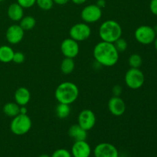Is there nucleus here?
<instances>
[{"instance_id":"nucleus-1","label":"nucleus","mask_w":157,"mask_h":157,"mask_svg":"<svg viewBox=\"0 0 157 157\" xmlns=\"http://www.w3.org/2000/svg\"><path fill=\"white\" fill-rule=\"evenodd\" d=\"M119 52L113 43L100 41L94 46L93 55L95 61L104 67H113L119 60Z\"/></svg>"},{"instance_id":"nucleus-2","label":"nucleus","mask_w":157,"mask_h":157,"mask_svg":"<svg viewBox=\"0 0 157 157\" xmlns=\"http://www.w3.org/2000/svg\"><path fill=\"white\" fill-rule=\"evenodd\" d=\"M79 96L78 87L73 82L64 81L57 87L55 97L58 103L71 105L77 101Z\"/></svg>"},{"instance_id":"nucleus-3","label":"nucleus","mask_w":157,"mask_h":157,"mask_svg":"<svg viewBox=\"0 0 157 157\" xmlns=\"http://www.w3.org/2000/svg\"><path fill=\"white\" fill-rule=\"evenodd\" d=\"M122 27L115 20H107L99 28V36L101 41L114 43L118 38H121Z\"/></svg>"},{"instance_id":"nucleus-4","label":"nucleus","mask_w":157,"mask_h":157,"mask_svg":"<svg viewBox=\"0 0 157 157\" xmlns=\"http://www.w3.org/2000/svg\"><path fill=\"white\" fill-rule=\"evenodd\" d=\"M32 126V122L29 116L19 113L12 117L10 123V130L16 136H23L30 131Z\"/></svg>"},{"instance_id":"nucleus-5","label":"nucleus","mask_w":157,"mask_h":157,"mask_svg":"<svg viewBox=\"0 0 157 157\" xmlns=\"http://www.w3.org/2000/svg\"><path fill=\"white\" fill-rule=\"evenodd\" d=\"M125 84L129 88L133 90L140 89L145 82V76L140 68L130 67L125 74Z\"/></svg>"},{"instance_id":"nucleus-6","label":"nucleus","mask_w":157,"mask_h":157,"mask_svg":"<svg viewBox=\"0 0 157 157\" xmlns=\"http://www.w3.org/2000/svg\"><path fill=\"white\" fill-rule=\"evenodd\" d=\"M134 37L140 44L147 45L154 42L156 34L151 26L140 25L135 30Z\"/></svg>"},{"instance_id":"nucleus-7","label":"nucleus","mask_w":157,"mask_h":157,"mask_svg":"<svg viewBox=\"0 0 157 157\" xmlns=\"http://www.w3.org/2000/svg\"><path fill=\"white\" fill-rule=\"evenodd\" d=\"M90 35H91V29L89 25L85 22L75 24L69 30L70 38L78 42L88 39Z\"/></svg>"},{"instance_id":"nucleus-8","label":"nucleus","mask_w":157,"mask_h":157,"mask_svg":"<svg viewBox=\"0 0 157 157\" xmlns=\"http://www.w3.org/2000/svg\"><path fill=\"white\" fill-rule=\"evenodd\" d=\"M102 9L98 7L96 4H90L86 6L81 10V17L84 22L91 24L99 21L102 17Z\"/></svg>"},{"instance_id":"nucleus-9","label":"nucleus","mask_w":157,"mask_h":157,"mask_svg":"<svg viewBox=\"0 0 157 157\" xmlns=\"http://www.w3.org/2000/svg\"><path fill=\"white\" fill-rule=\"evenodd\" d=\"M97 122L96 115L90 109H84L80 112L78 117V124L84 130H92Z\"/></svg>"},{"instance_id":"nucleus-10","label":"nucleus","mask_w":157,"mask_h":157,"mask_svg":"<svg viewBox=\"0 0 157 157\" xmlns=\"http://www.w3.org/2000/svg\"><path fill=\"white\" fill-rule=\"evenodd\" d=\"M60 48L64 58H70L73 59L78 56L80 52L79 44L71 38H67L63 40Z\"/></svg>"},{"instance_id":"nucleus-11","label":"nucleus","mask_w":157,"mask_h":157,"mask_svg":"<svg viewBox=\"0 0 157 157\" xmlns=\"http://www.w3.org/2000/svg\"><path fill=\"white\" fill-rule=\"evenodd\" d=\"M94 157H119V152L114 145L109 143H101L94 150Z\"/></svg>"},{"instance_id":"nucleus-12","label":"nucleus","mask_w":157,"mask_h":157,"mask_svg":"<svg viewBox=\"0 0 157 157\" xmlns=\"http://www.w3.org/2000/svg\"><path fill=\"white\" fill-rule=\"evenodd\" d=\"M25 35V31L19 25L14 24L9 26L6 32V38L11 44H17L22 41Z\"/></svg>"},{"instance_id":"nucleus-13","label":"nucleus","mask_w":157,"mask_h":157,"mask_svg":"<svg viewBox=\"0 0 157 157\" xmlns=\"http://www.w3.org/2000/svg\"><path fill=\"white\" fill-rule=\"evenodd\" d=\"M108 110L113 116H122L126 111L125 102L121 97L113 96L108 101Z\"/></svg>"},{"instance_id":"nucleus-14","label":"nucleus","mask_w":157,"mask_h":157,"mask_svg":"<svg viewBox=\"0 0 157 157\" xmlns=\"http://www.w3.org/2000/svg\"><path fill=\"white\" fill-rule=\"evenodd\" d=\"M73 157H90L91 154V147L86 140L75 141L71 148Z\"/></svg>"},{"instance_id":"nucleus-15","label":"nucleus","mask_w":157,"mask_h":157,"mask_svg":"<svg viewBox=\"0 0 157 157\" xmlns=\"http://www.w3.org/2000/svg\"><path fill=\"white\" fill-rule=\"evenodd\" d=\"M15 102L19 106H26L31 100V93L28 88L25 87H18L14 94Z\"/></svg>"},{"instance_id":"nucleus-16","label":"nucleus","mask_w":157,"mask_h":157,"mask_svg":"<svg viewBox=\"0 0 157 157\" xmlns=\"http://www.w3.org/2000/svg\"><path fill=\"white\" fill-rule=\"evenodd\" d=\"M7 15L12 21H19L24 17V9L17 2L12 3L8 8Z\"/></svg>"},{"instance_id":"nucleus-17","label":"nucleus","mask_w":157,"mask_h":157,"mask_svg":"<svg viewBox=\"0 0 157 157\" xmlns=\"http://www.w3.org/2000/svg\"><path fill=\"white\" fill-rule=\"evenodd\" d=\"M68 135L75 141L86 140L87 137V131L84 130L78 124H75L70 127L68 130Z\"/></svg>"},{"instance_id":"nucleus-18","label":"nucleus","mask_w":157,"mask_h":157,"mask_svg":"<svg viewBox=\"0 0 157 157\" xmlns=\"http://www.w3.org/2000/svg\"><path fill=\"white\" fill-rule=\"evenodd\" d=\"M13 49L9 45H2L0 46V62L7 63L12 62L14 56Z\"/></svg>"},{"instance_id":"nucleus-19","label":"nucleus","mask_w":157,"mask_h":157,"mask_svg":"<svg viewBox=\"0 0 157 157\" xmlns=\"http://www.w3.org/2000/svg\"><path fill=\"white\" fill-rule=\"evenodd\" d=\"M3 113L9 117H14L20 113V106L15 102H8L3 107Z\"/></svg>"},{"instance_id":"nucleus-20","label":"nucleus","mask_w":157,"mask_h":157,"mask_svg":"<svg viewBox=\"0 0 157 157\" xmlns=\"http://www.w3.org/2000/svg\"><path fill=\"white\" fill-rule=\"evenodd\" d=\"M75 67V62L73 58H64L61 63L60 68L64 75H70L74 71Z\"/></svg>"},{"instance_id":"nucleus-21","label":"nucleus","mask_w":157,"mask_h":157,"mask_svg":"<svg viewBox=\"0 0 157 157\" xmlns=\"http://www.w3.org/2000/svg\"><path fill=\"white\" fill-rule=\"evenodd\" d=\"M55 113H56V116L60 119H65L68 117L71 113L70 105L59 103L55 108Z\"/></svg>"},{"instance_id":"nucleus-22","label":"nucleus","mask_w":157,"mask_h":157,"mask_svg":"<svg viewBox=\"0 0 157 157\" xmlns=\"http://www.w3.org/2000/svg\"><path fill=\"white\" fill-rule=\"evenodd\" d=\"M19 25L24 31H30L35 28L36 25V20L32 15L24 16L19 21Z\"/></svg>"},{"instance_id":"nucleus-23","label":"nucleus","mask_w":157,"mask_h":157,"mask_svg":"<svg viewBox=\"0 0 157 157\" xmlns=\"http://www.w3.org/2000/svg\"><path fill=\"white\" fill-rule=\"evenodd\" d=\"M129 65L133 68H140L143 64V59L138 54H133L130 56L128 60Z\"/></svg>"},{"instance_id":"nucleus-24","label":"nucleus","mask_w":157,"mask_h":157,"mask_svg":"<svg viewBox=\"0 0 157 157\" xmlns=\"http://www.w3.org/2000/svg\"><path fill=\"white\" fill-rule=\"evenodd\" d=\"M36 4L41 10L48 11L53 7V0H36Z\"/></svg>"},{"instance_id":"nucleus-25","label":"nucleus","mask_w":157,"mask_h":157,"mask_svg":"<svg viewBox=\"0 0 157 157\" xmlns=\"http://www.w3.org/2000/svg\"><path fill=\"white\" fill-rule=\"evenodd\" d=\"M115 48H116L117 50L118 51V52H124L127 50V46H128V44H127V41H126L124 38H120L113 43Z\"/></svg>"},{"instance_id":"nucleus-26","label":"nucleus","mask_w":157,"mask_h":157,"mask_svg":"<svg viewBox=\"0 0 157 157\" xmlns=\"http://www.w3.org/2000/svg\"><path fill=\"white\" fill-rule=\"evenodd\" d=\"M51 157H72V155L66 149H58L52 153Z\"/></svg>"},{"instance_id":"nucleus-27","label":"nucleus","mask_w":157,"mask_h":157,"mask_svg":"<svg viewBox=\"0 0 157 157\" xmlns=\"http://www.w3.org/2000/svg\"><path fill=\"white\" fill-rule=\"evenodd\" d=\"M17 3L23 9H29L36 4V0H17Z\"/></svg>"},{"instance_id":"nucleus-28","label":"nucleus","mask_w":157,"mask_h":157,"mask_svg":"<svg viewBox=\"0 0 157 157\" xmlns=\"http://www.w3.org/2000/svg\"><path fill=\"white\" fill-rule=\"evenodd\" d=\"M25 56L24 54L21 52H16L14 53L13 59H12V61L15 64H21L25 61Z\"/></svg>"},{"instance_id":"nucleus-29","label":"nucleus","mask_w":157,"mask_h":157,"mask_svg":"<svg viewBox=\"0 0 157 157\" xmlns=\"http://www.w3.org/2000/svg\"><path fill=\"white\" fill-rule=\"evenodd\" d=\"M150 9L153 15H157V0H151L150 1Z\"/></svg>"},{"instance_id":"nucleus-30","label":"nucleus","mask_w":157,"mask_h":157,"mask_svg":"<svg viewBox=\"0 0 157 157\" xmlns=\"http://www.w3.org/2000/svg\"><path fill=\"white\" fill-rule=\"evenodd\" d=\"M112 93H113V96L120 97L122 94V87L120 85H115L112 89Z\"/></svg>"},{"instance_id":"nucleus-31","label":"nucleus","mask_w":157,"mask_h":157,"mask_svg":"<svg viewBox=\"0 0 157 157\" xmlns=\"http://www.w3.org/2000/svg\"><path fill=\"white\" fill-rule=\"evenodd\" d=\"M70 0H53L54 4L58 5V6H64V5L67 4Z\"/></svg>"},{"instance_id":"nucleus-32","label":"nucleus","mask_w":157,"mask_h":157,"mask_svg":"<svg viewBox=\"0 0 157 157\" xmlns=\"http://www.w3.org/2000/svg\"><path fill=\"white\" fill-rule=\"evenodd\" d=\"M96 5L98 6V7L102 9V8H104L106 6V1L105 0H98V1H97Z\"/></svg>"},{"instance_id":"nucleus-33","label":"nucleus","mask_w":157,"mask_h":157,"mask_svg":"<svg viewBox=\"0 0 157 157\" xmlns=\"http://www.w3.org/2000/svg\"><path fill=\"white\" fill-rule=\"evenodd\" d=\"M75 5H82L85 3L87 0H71Z\"/></svg>"},{"instance_id":"nucleus-34","label":"nucleus","mask_w":157,"mask_h":157,"mask_svg":"<svg viewBox=\"0 0 157 157\" xmlns=\"http://www.w3.org/2000/svg\"><path fill=\"white\" fill-rule=\"evenodd\" d=\"M28 110L25 107V106H20V113L22 114H27Z\"/></svg>"},{"instance_id":"nucleus-35","label":"nucleus","mask_w":157,"mask_h":157,"mask_svg":"<svg viewBox=\"0 0 157 157\" xmlns=\"http://www.w3.org/2000/svg\"><path fill=\"white\" fill-rule=\"evenodd\" d=\"M154 46H155V48H156V52H157V35H156V38H155V41H154Z\"/></svg>"},{"instance_id":"nucleus-36","label":"nucleus","mask_w":157,"mask_h":157,"mask_svg":"<svg viewBox=\"0 0 157 157\" xmlns=\"http://www.w3.org/2000/svg\"><path fill=\"white\" fill-rule=\"evenodd\" d=\"M38 157H51V156H48V155H47V154H42V155H41V156H39Z\"/></svg>"},{"instance_id":"nucleus-37","label":"nucleus","mask_w":157,"mask_h":157,"mask_svg":"<svg viewBox=\"0 0 157 157\" xmlns=\"http://www.w3.org/2000/svg\"><path fill=\"white\" fill-rule=\"evenodd\" d=\"M153 29H154L155 32H156V35H157V25H155L154 27H153Z\"/></svg>"},{"instance_id":"nucleus-38","label":"nucleus","mask_w":157,"mask_h":157,"mask_svg":"<svg viewBox=\"0 0 157 157\" xmlns=\"http://www.w3.org/2000/svg\"><path fill=\"white\" fill-rule=\"evenodd\" d=\"M2 1H4V0H0V2H2Z\"/></svg>"}]
</instances>
